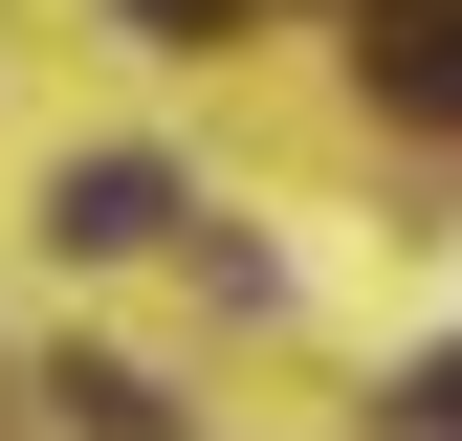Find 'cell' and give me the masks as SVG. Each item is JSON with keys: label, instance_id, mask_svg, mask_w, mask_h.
<instances>
[{"label": "cell", "instance_id": "obj_5", "mask_svg": "<svg viewBox=\"0 0 462 441\" xmlns=\"http://www.w3.org/2000/svg\"><path fill=\"white\" fill-rule=\"evenodd\" d=\"M133 23H154V44H199V23H220V0H133Z\"/></svg>", "mask_w": 462, "mask_h": 441}, {"label": "cell", "instance_id": "obj_1", "mask_svg": "<svg viewBox=\"0 0 462 441\" xmlns=\"http://www.w3.org/2000/svg\"><path fill=\"white\" fill-rule=\"evenodd\" d=\"M353 67H374V110L462 133V0H353Z\"/></svg>", "mask_w": 462, "mask_h": 441}, {"label": "cell", "instance_id": "obj_3", "mask_svg": "<svg viewBox=\"0 0 462 441\" xmlns=\"http://www.w3.org/2000/svg\"><path fill=\"white\" fill-rule=\"evenodd\" d=\"M44 398H67V441H177V419H154V375H110V353H67Z\"/></svg>", "mask_w": 462, "mask_h": 441}, {"label": "cell", "instance_id": "obj_4", "mask_svg": "<svg viewBox=\"0 0 462 441\" xmlns=\"http://www.w3.org/2000/svg\"><path fill=\"white\" fill-rule=\"evenodd\" d=\"M374 419H396V441H462V353H419V375H396Z\"/></svg>", "mask_w": 462, "mask_h": 441}, {"label": "cell", "instance_id": "obj_2", "mask_svg": "<svg viewBox=\"0 0 462 441\" xmlns=\"http://www.w3.org/2000/svg\"><path fill=\"white\" fill-rule=\"evenodd\" d=\"M44 243H177V177H154V155H67V177H44Z\"/></svg>", "mask_w": 462, "mask_h": 441}]
</instances>
